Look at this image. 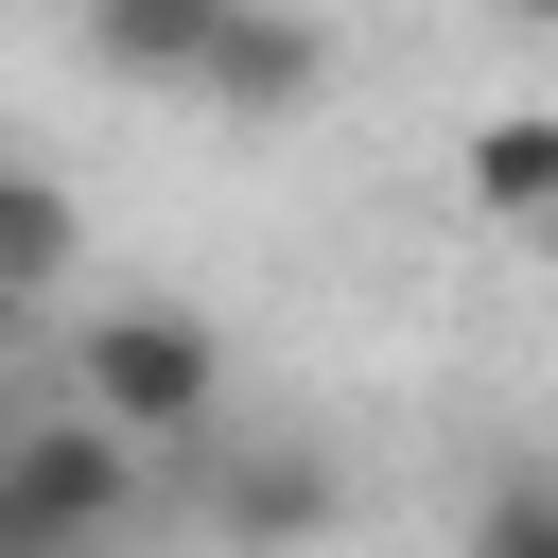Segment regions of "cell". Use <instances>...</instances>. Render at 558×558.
Returning <instances> with one entry per match:
<instances>
[{"label":"cell","instance_id":"6da1fadb","mask_svg":"<svg viewBox=\"0 0 558 558\" xmlns=\"http://www.w3.org/2000/svg\"><path fill=\"white\" fill-rule=\"evenodd\" d=\"M70 418H105L122 453H209V436H227V331L174 314V296L87 314V349H70Z\"/></svg>","mask_w":558,"mask_h":558},{"label":"cell","instance_id":"7a4b0ae2","mask_svg":"<svg viewBox=\"0 0 558 558\" xmlns=\"http://www.w3.org/2000/svg\"><path fill=\"white\" fill-rule=\"evenodd\" d=\"M140 453L105 418H0V558H122Z\"/></svg>","mask_w":558,"mask_h":558},{"label":"cell","instance_id":"3957f363","mask_svg":"<svg viewBox=\"0 0 558 558\" xmlns=\"http://www.w3.org/2000/svg\"><path fill=\"white\" fill-rule=\"evenodd\" d=\"M331 87V35L314 17H279V0H227V35H209V70H192V105L209 122H296Z\"/></svg>","mask_w":558,"mask_h":558},{"label":"cell","instance_id":"277c9868","mask_svg":"<svg viewBox=\"0 0 558 558\" xmlns=\"http://www.w3.org/2000/svg\"><path fill=\"white\" fill-rule=\"evenodd\" d=\"M349 523V471L314 453V436H279V453H209V541H331Z\"/></svg>","mask_w":558,"mask_h":558},{"label":"cell","instance_id":"5b68a950","mask_svg":"<svg viewBox=\"0 0 558 558\" xmlns=\"http://www.w3.org/2000/svg\"><path fill=\"white\" fill-rule=\"evenodd\" d=\"M70 35H87V70H105V87H157V105H192V70H209L227 0H87Z\"/></svg>","mask_w":558,"mask_h":558},{"label":"cell","instance_id":"8992f818","mask_svg":"<svg viewBox=\"0 0 558 558\" xmlns=\"http://www.w3.org/2000/svg\"><path fill=\"white\" fill-rule=\"evenodd\" d=\"M87 262V209H70V174H35L17 140H0V296H52Z\"/></svg>","mask_w":558,"mask_h":558},{"label":"cell","instance_id":"52a82bcc","mask_svg":"<svg viewBox=\"0 0 558 558\" xmlns=\"http://www.w3.org/2000/svg\"><path fill=\"white\" fill-rule=\"evenodd\" d=\"M471 192H488L506 227H541V209H558V105H488V122H471Z\"/></svg>","mask_w":558,"mask_h":558},{"label":"cell","instance_id":"ba28073f","mask_svg":"<svg viewBox=\"0 0 558 558\" xmlns=\"http://www.w3.org/2000/svg\"><path fill=\"white\" fill-rule=\"evenodd\" d=\"M471 558H558V471H506L471 506Z\"/></svg>","mask_w":558,"mask_h":558},{"label":"cell","instance_id":"9c48e42d","mask_svg":"<svg viewBox=\"0 0 558 558\" xmlns=\"http://www.w3.org/2000/svg\"><path fill=\"white\" fill-rule=\"evenodd\" d=\"M17 366H35V296H0V384H17Z\"/></svg>","mask_w":558,"mask_h":558},{"label":"cell","instance_id":"30bf717a","mask_svg":"<svg viewBox=\"0 0 558 558\" xmlns=\"http://www.w3.org/2000/svg\"><path fill=\"white\" fill-rule=\"evenodd\" d=\"M488 17H558V0H488Z\"/></svg>","mask_w":558,"mask_h":558}]
</instances>
